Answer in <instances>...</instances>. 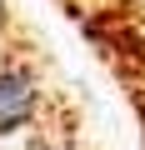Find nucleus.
<instances>
[{
  "label": "nucleus",
  "instance_id": "2",
  "mask_svg": "<svg viewBox=\"0 0 145 150\" xmlns=\"http://www.w3.org/2000/svg\"><path fill=\"white\" fill-rule=\"evenodd\" d=\"M0 30H5V0H0Z\"/></svg>",
  "mask_w": 145,
  "mask_h": 150
},
{
  "label": "nucleus",
  "instance_id": "1",
  "mask_svg": "<svg viewBox=\"0 0 145 150\" xmlns=\"http://www.w3.org/2000/svg\"><path fill=\"white\" fill-rule=\"evenodd\" d=\"M35 115V75L20 65H0V135Z\"/></svg>",
  "mask_w": 145,
  "mask_h": 150
}]
</instances>
